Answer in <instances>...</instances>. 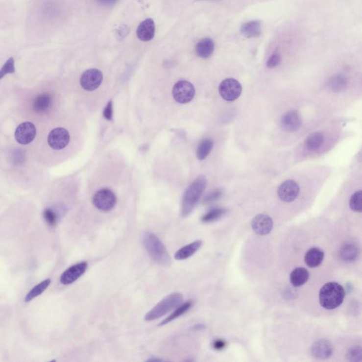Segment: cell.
Here are the masks:
<instances>
[{
	"label": "cell",
	"instance_id": "30bf717a",
	"mask_svg": "<svg viewBox=\"0 0 362 362\" xmlns=\"http://www.w3.org/2000/svg\"><path fill=\"white\" fill-rule=\"evenodd\" d=\"M36 136V127L31 122H25L19 125L15 131V138L19 144L26 145L34 140Z\"/></svg>",
	"mask_w": 362,
	"mask_h": 362
},
{
	"label": "cell",
	"instance_id": "f546056e",
	"mask_svg": "<svg viewBox=\"0 0 362 362\" xmlns=\"http://www.w3.org/2000/svg\"><path fill=\"white\" fill-rule=\"evenodd\" d=\"M350 207L353 211L362 213V191L355 193L351 197Z\"/></svg>",
	"mask_w": 362,
	"mask_h": 362
},
{
	"label": "cell",
	"instance_id": "484cf974",
	"mask_svg": "<svg viewBox=\"0 0 362 362\" xmlns=\"http://www.w3.org/2000/svg\"><path fill=\"white\" fill-rule=\"evenodd\" d=\"M323 135L320 132H314L309 135L306 140V146L309 150H315L318 149L323 144Z\"/></svg>",
	"mask_w": 362,
	"mask_h": 362
},
{
	"label": "cell",
	"instance_id": "7a4b0ae2",
	"mask_svg": "<svg viewBox=\"0 0 362 362\" xmlns=\"http://www.w3.org/2000/svg\"><path fill=\"white\" fill-rule=\"evenodd\" d=\"M143 244L150 257L160 265L168 267L172 261L167 248L155 234L146 232L143 236Z\"/></svg>",
	"mask_w": 362,
	"mask_h": 362
},
{
	"label": "cell",
	"instance_id": "52a82bcc",
	"mask_svg": "<svg viewBox=\"0 0 362 362\" xmlns=\"http://www.w3.org/2000/svg\"><path fill=\"white\" fill-rule=\"evenodd\" d=\"M195 94L194 86L188 81H179L173 88V97L180 103H187L193 100Z\"/></svg>",
	"mask_w": 362,
	"mask_h": 362
},
{
	"label": "cell",
	"instance_id": "d6986e66",
	"mask_svg": "<svg viewBox=\"0 0 362 362\" xmlns=\"http://www.w3.org/2000/svg\"><path fill=\"white\" fill-rule=\"evenodd\" d=\"M309 272L304 267H296L290 275V282L294 288L305 285L309 279Z\"/></svg>",
	"mask_w": 362,
	"mask_h": 362
},
{
	"label": "cell",
	"instance_id": "2e32d148",
	"mask_svg": "<svg viewBox=\"0 0 362 362\" xmlns=\"http://www.w3.org/2000/svg\"><path fill=\"white\" fill-rule=\"evenodd\" d=\"M155 35V24L151 19H146L139 25L137 36L140 41H151Z\"/></svg>",
	"mask_w": 362,
	"mask_h": 362
},
{
	"label": "cell",
	"instance_id": "8fae6325",
	"mask_svg": "<svg viewBox=\"0 0 362 362\" xmlns=\"http://www.w3.org/2000/svg\"><path fill=\"white\" fill-rule=\"evenodd\" d=\"M87 267L88 263L87 262H81L71 266L62 274L60 277V282L65 285L74 283L79 277L85 273Z\"/></svg>",
	"mask_w": 362,
	"mask_h": 362
},
{
	"label": "cell",
	"instance_id": "3957f363",
	"mask_svg": "<svg viewBox=\"0 0 362 362\" xmlns=\"http://www.w3.org/2000/svg\"><path fill=\"white\" fill-rule=\"evenodd\" d=\"M344 296L345 291L342 285L337 282H328L320 289L319 301L324 309L332 310L342 304Z\"/></svg>",
	"mask_w": 362,
	"mask_h": 362
},
{
	"label": "cell",
	"instance_id": "d4e9b609",
	"mask_svg": "<svg viewBox=\"0 0 362 362\" xmlns=\"http://www.w3.org/2000/svg\"><path fill=\"white\" fill-rule=\"evenodd\" d=\"M50 283L51 280L50 279H47V280H44V281L41 282V283L35 286L29 292L27 293L26 296H25V302H29V301H32L35 298L42 294L47 290L48 288L50 286Z\"/></svg>",
	"mask_w": 362,
	"mask_h": 362
},
{
	"label": "cell",
	"instance_id": "5bb4252c",
	"mask_svg": "<svg viewBox=\"0 0 362 362\" xmlns=\"http://www.w3.org/2000/svg\"><path fill=\"white\" fill-rule=\"evenodd\" d=\"M301 125V119L299 113L290 111L285 113L281 120L282 128L285 131L294 132L299 130Z\"/></svg>",
	"mask_w": 362,
	"mask_h": 362
},
{
	"label": "cell",
	"instance_id": "4fadbf2b",
	"mask_svg": "<svg viewBox=\"0 0 362 362\" xmlns=\"http://www.w3.org/2000/svg\"><path fill=\"white\" fill-rule=\"evenodd\" d=\"M279 197L284 202H292L299 193V187L293 181H287L282 183L277 191Z\"/></svg>",
	"mask_w": 362,
	"mask_h": 362
},
{
	"label": "cell",
	"instance_id": "e575fe53",
	"mask_svg": "<svg viewBox=\"0 0 362 362\" xmlns=\"http://www.w3.org/2000/svg\"><path fill=\"white\" fill-rule=\"evenodd\" d=\"M281 62V56L278 53H275L269 57L267 62V67L269 68H274L277 67Z\"/></svg>",
	"mask_w": 362,
	"mask_h": 362
},
{
	"label": "cell",
	"instance_id": "603a6c76",
	"mask_svg": "<svg viewBox=\"0 0 362 362\" xmlns=\"http://www.w3.org/2000/svg\"><path fill=\"white\" fill-rule=\"evenodd\" d=\"M341 258L346 262L355 261L359 255V248L354 244H345L339 252Z\"/></svg>",
	"mask_w": 362,
	"mask_h": 362
},
{
	"label": "cell",
	"instance_id": "83f0119b",
	"mask_svg": "<svg viewBox=\"0 0 362 362\" xmlns=\"http://www.w3.org/2000/svg\"><path fill=\"white\" fill-rule=\"evenodd\" d=\"M226 213V210L224 208H214L202 217V221L204 223L214 222V221L219 219Z\"/></svg>",
	"mask_w": 362,
	"mask_h": 362
},
{
	"label": "cell",
	"instance_id": "9a60e30c",
	"mask_svg": "<svg viewBox=\"0 0 362 362\" xmlns=\"http://www.w3.org/2000/svg\"><path fill=\"white\" fill-rule=\"evenodd\" d=\"M333 352V345L326 339H319L312 347V354L318 360H325L331 356Z\"/></svg>",
	"mask_w": 362,
	"mask_h": 362
},
{
	"label": "cell",
	"instance_id": "8d00e7d4",
	"mask_svg": "<svg viewBox=\"0 0 362 362\" xmlns=\"http://www.w3.org/2000/svg\"><path fill=\"white\" fill-rule=\"evenodd\" d=\"M226 346V341L224 339H216L215 342H213V347L216 350L221 351L224 350Z\"/></svg>",
	"mask_w": 362,
	"mask_h": 362
},
{
	"label": "cell",
	"instance_id": "5b68a950",
	"mask_svg": "<svg viewBox=\"0 0 362 362\" xmlns=\"http://www.w3.org/2000/svg\"><path fill=\"white\" fill-rule=\"evenodd\" d=\"M117 198L116 194L108 188H103L94 194L93 204L99 210L108 212L116 206Z\"/></svg>",
	"mask_w": 362,
	"mask_h": 362
},
{
	"label": "cell",
	"instance_id": "7c38bea8",
	"mask_svg": "<svg viewBox=\"0 0 362 362\" xmlns=\"http://www.w3.org/2000/svg\"><path fill=\"white\" fill-rule=\"evenodd\" d=\"M251 227L253 231L258 235H267L273 228V221L270 217L261 214L257 215L252 220Z\"/></svg>",
	"mask_w": 362,
	"mask_h": 362
},
{
	"label": "cell",
	"instance_id": "9c48e42d",
	"mask_svg": "<svg viewBox=\"0 0 362 362\" xmlns=\"http://www.w3.org/2000/svg\"><path fill=\"white\" fill-rule=\"evenodd\" d=\"M70 136L69 132L63 127H57L49 134L48 143L52 149H63L69 144Z\"/></svg>",
	"mask_w": 362,
	"mask_h": 362
},
{
	"label": "cell",
	"instance_id": "ffe728a7",
	"mask_svg": "<svg viewBox=\"0 0 362 362\" xmlns=\"http://www.w3.org/2000/svg\"><path fill=\"white\" fill-rule=\"evenodd\" d=\"M214 48L215 46L213 40L206 38L199 41L196 46L195 50L198 56L202 58H207L213 53Z\"/></svg>",
	"mask_w": 362,
	"mask_h": 362
},
{
	"label": "cell",
	"instance_id": "f1b7e54d",
	"mask_svg": "<svg viewBox=\"0 0 362 362\" xmlns=\"http://www.w3.org/2000/svg\"><path fill=\"white\" fill-rule=\"evenodd\" d=\"M347 80L343 76L338 75L332 78L329 82L330 89L333 92H339L344 90L347 87Z\"/></svg>",
	"mask_w": 362,
	"mask_h": 362
},
{
	"label": "cell",
	"instance_id": "cb8c5ba5",
	"mask_svg": "<svg viewBox=\"0 0 362 362\" xmlns=\"http://www.w3.org/2000/svg\"><path fill=\"white\" fill-rule=\"evenodd\" d=\"M193 304L192 301H187V302L184 303L183 304H181L179 307H177L173 313H172L169 317L167 318L164 319L162 323L159 324V326H162L167 324V323H170L172 320H175V319L178 318V317L181 316L183 314H186L189 309H191Z\"/></svg>",
	"mask_w": 362,
	"mask_h": 362
},
{
	"label": "cell",
	"instance_id": "44dd1931",
	"mask_svg": "<svg viewBox=\"0 0 362 362\" xmlns=\"http://www.w3.org/2000/svg\"><path fill=\"white\" fill-rule=\"evenodd\" d=\"M261 24L258 21L244 24L241 28L242 35L248 38L258 37L261 34Z\"/></svg>",
	"mask_w": 362,
	"mask_h": 362
},
{
	"label": "cell",
	"instance_id": "277c9868",
	"mask_svg": "<svg viewBox=\"0 0 362 362\" xmlns=\"http://www.w3.org/2000/svg\"><path fill=\"white\" fill-rule=\"evenodd\" d=\"M182 301H183V296L181 293L177 292L170 293L167 297L163 299L160 302L158 303L145 315V320L146 321H152L156 319L161 318L170 311L178 307V306L181 305Z\"/></svg>",
	"mask_w": 362,
	"mask_h": 362
},
{
	"label": "cell",
	"instance_id": "ac0fdd59",
	"mask_svg": "<svg viewBox=\"0 0 362 362\" xmlns=\"http://www.w3.org/2000/svg\"><path fill=\"white\" fill-rule=\"evenodd\" d=\"M202 241H196L183 247L175 253L174 258L177 261H183L194 255L202 246Z\"/></svg>",
	"mask_w": 362,
	"mask_h": 362
},
{
	"label": "cell",
	"instance_id": "d590c367",
	"mask_svg": "<svg viewBox=\"0 0 362 362\" xmlns=\"http://www.w3.org/2000/svg\"><path fill=\"white\" fill-rule=\"evenodd\" d=\"M103 116L105 119L108 120V121H111L113 118V102L112 100H110L108 102V104L105 108L104 111H103Z\"/></svg>",
	"mask_w": 362,
	"mask_h": 362
},
{
	"label": "cell",
	"instance_id": "1f68e13d",
	"mask_svg": "<svg viewBox=\"0 0 362 362\" xmlns=\"http://www.w3.org/2000/svg\"><path fill=\"white\" fill-rule=\"evenodd\" d=\"M44 217L47 224L50 226H55L57 222L56 213L52 209L47 208L44 210Z\"/></svg>",
	"mask_w": 362,
	"mask_h": 362
},
{
	"label": "cell",
	"instance_id": "d6a6232c",
	"mask_svg": "<svg viewBox=\"0 0 362 362\" xmlns=\"http://www.w3.org/2000/svg\"><path fill=\"white\" fill-rule=\"evenodd\" d=\"M14 72H15V68H14V58L10 57L0 71V79H2L6 74L14 73Z\"/></svg>",
	"mask_w": 362,
	"mask_h": 362
},
{
	"label": "cell",
	"instance_id": "4dcf8cb0",
	"mask_svg": "<svg viewBox=\"0 0 362 362\" xmlns=\"http://www.w3.org/2000/svg\"><path fill=\"white\" fill-rule=\"evenodd\" d=\"M347 359L351 362L362 361V347H354L347 352Z\"/></svg>",
	"mask_w": 362,
	"mask_h": 362
},
{
	"label": "cell",
	"instance_id": "ba28073f",
	"mask_svg": "<svg viewBox=\"0 0 362 362\" xmlns=\"http://www.w3.org/2000/svg\"><path fill=\"white\" fill-rule=\"evenodd\" d=\"M103 79V74L99 70H88L81 75V86L85 90L92 92L100 87Z\"/></svg>",
	"mask_w": 362,
	"mask_h": 362
},
{
	"label": "cell",
	"instance_id": "7402d4cb",
	"mask_svg": "<svg viewBox=\"0 0 362 362\" xmlns=\"http://www.w3.org/2000/svg\"><path fill=\"white\" fill-rule=\"evenodd\" d=\"M51 100H52L48 94H44L38 96L33 101V110L38 113L46 112L50 108Z\"/></svg>",
	"mask_w": 362,
	"mask_h": 362
},
{
	"label": "cell",
	"instance_id": "836d02e7",
	"mask_svg": "<svg viewBox=\"0 0 362 362\" xmlns=\"http://www.w3.org/2000/svg\"><path fill=\"white\" fill-rule=\"evenodd\" d=\"M222 194L223 191L221 189L215 190V191L207 194L206 197H205L203 200V203L210 204L213 203L214 202H216L217 200H218L222 196Z\"/></svg>",
	"mask_w": 362,
	"mask_h": 362
},
{
	"label": "cell",
	"instance_id": "e0dca14e",
	"mask_svg": "<svg viewBox=\"0 0 362 362\" xmlns=\"http://www.w3.org/2000/svg\"><path fill=\"white\" fill-rule=\"evenodd\" d=\"M324 253L318 248H312L306 253L305 263L309 267L314 268L318 267L323 263Z\"/></svg>",
	"mask_w": 362,
	"mask_h": 362
},
{
	"label": "cell",
	"instance_id": "74e56055",
	"mask_svg": "<svg viewBox=\"0 0 362 362\" xmlns=\"http://www.w3.org/2000/svg\"><path fill=\"white\" fill-rule=\"evenodd\" d=\"M102 5L110 6L116 4L119 0H97Z\"/></svg>",
	"mask_w": 362,
	"mask_h": 362
},
{
	"label": "cell",
	"instance_id": "8992f818",
	"mask_svg": "<svg viewBox=\"0 0 362 362\" xmlns=\"http://www.w3.org/2000/svg\"><path fill=\"white\" fill-rule=\"evenodd\" d=\"M218 92L224 100L227 101H234L241 94L242 87L239 81L229 78L225 79L220 84Z\"/></svg>",
	"mask_w": 362,
	"mask_h": 362
},
{
	"label": "cell",
	"instance_id": "6da1fadb",
	"mask_svg": "<svg viewBox=\"0 0 362 362\" xmlns=\"http://www.w3.org/2000/svg\"><path fill=\"white\" fill-rule=\"evenodd\" d=\"M207 186V180L204 175H200L187 188L181 205V216L183 217H188L200 200L201 196L203 193Z\"/></svg>",
	"mask_w": 362,
	"mask_h": 362
},
{
	"label": "cell",
	"instance_id": "4316f807",
	"mask_svg": "<svg viewBox=\"0 0 362 362\" xmlns=\"http://www.w3.org/2000/svg\"><path fill=\"white\" fill-rule=\"evenodd\" d=\"M213 147V142L210 139H205L201 142L197 149V157L199 160H204L210 154Z\"/></svg>",
	"mask_w": 362,
	"mask_h": 362
}]
</instances>
